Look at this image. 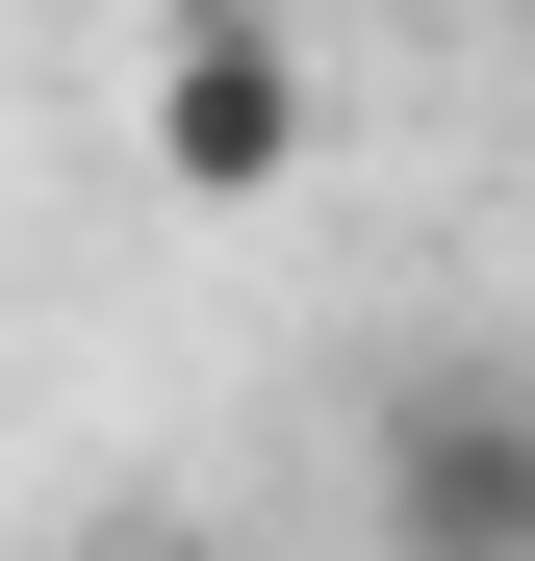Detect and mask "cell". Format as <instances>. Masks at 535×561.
<instances>
[{"mask_svg": "<svg viewBox=\"0 0 535 561\" xmlns=\"http://www.w3.org/2000/svg\"><path fill=\"white\" fill-rule=\"evenodd\" d=\"M357 485H383V561H535V383H510V357L383 383Z\"/></svg>", "mask_w": 535, "mask_h": 561, "instance_id": "1", "label": "cell"}, {"mask_svg": "<svg viewBox=\"0 0 535 561\" xmlns=\"http://www.w3.org/2000/svg\"><path fill=\"white\" fill-rule=\"evenodd\" d=\"M153 179H178V205H281V179H306L281 0H178V26H153Z\"/></svg>", "mask_w": 535, "mask_h": 561, "instance_id": "2", "label": "cell"}]
</instances>
